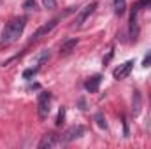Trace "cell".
<instances>
[{
	"label": "cell",
	"mask_w": 151,
	"mask_h": 149,
	"mask_svg": "<svg viewBox=\"0 0 151 149\" xmlns=\"http://www.w3.org/2000/svg\"><path fill=\"white\" fill-rule=\"evenodd\" d=\"M132 67H134V60H128V62L118 65V67L114 69V72H113L114 79H125L127 75L132 72Z\"/></svg>",
	"instance_id": "7"
},
{
	"label": "cell",
	"mask_w": 151,
	"mask_h": 149,
	"mask_svg": "<svg viewBox=\"0 0 151 149\" xmlns=\"http://www.w3.org/2000/svg\"><path fill=\"white\" fill-rule=\"evenodd\" d=\"M35 7H37L35 0H27L25 2V9H28V11H35Z\"/></svg>",
	"instance_id": "18"
},
{
	"label": "cell",
	"mask_w": 151,
	"mask_h": 149,
	"mask_svg": "<svg viewBox=\"0 0 151 149\" xmlns=\"http://www.w3.org/2000/svg\"><path fill=\"white\" fill-rule=\"evenodd\" d=\"M95 121H97V125H99L100 128H107V123H106V117H104V116H102L100 112H99V114L95 116Z\"/></svg>",
	"instance_id": "14"
},
{
	"label": "cell",
	"mask_w": 151,
	"mask_h": 149,
	"mask_svg": "<svg viewBox=\"0 0 151 149\" xmlns=\"http://www.w3.org/2000/svg\"><path fill=\"white\" fill-rule=\"evenodd\" d=\"M100 81H102V75H93V77H90L86 82H84V88L90 91V93H97L99 91V86H100Z\"/></svg>",
	"instance_id": "9"
},
{
	"label": "cell",
	"mask_w": 151,
	"mask_h": 149,
	"mask_svg": "<svg viewBox=\"0 0 151 149\" xmlns=\"http://www.w3.org/2000/svg\"><path fill=\"white\" fill-rule=\"evenodd\" d=\"M37 72H39V69H37V67H32V69H27V70L23 72V77H25V79H30V77H34V75L37 74Z\"/></svg>",
	"instance_id": "15"
},
{
	"label": "cell",
	"mask_w": 151,
	"mask_h": 149,
	"mask_svg": "<svg viewBox=\"0 0 151 149\" xmlns=\"http://www.w3.org/2000/svg\"><path fill=\"white\" fill-rule=\"evenodd\" d=\"M77 46V39H70V40H65L62 46H60V54H69L72 49Z\"/></svg>",
	"instance_id": "10"
},
{
	"label": "cell",
	"mask_w": 151,
	"mask_h": 149,
	"mask_svg": "<svg viewBox=\"0 0 151 149\" xmlns=\"http://www.w3.org/2000/svg\"><path fill=\"white\" fill-rule=\"evenodd\" d=\"M0 5H2V0H0Z\"/></svg>",
	"instance_id": "20"
},
{
	"label": "cell",
	"mask_w": 151,
	"mask_h": 149,
	"mask_svg": "<svg viewBox=\"0 0 151 149\" xmlns=\"http://www.w3.org/2000/svg\"><path fill=\"white\" fill-rule=\"evenodd\" d=\"M139 11H141V5H134L132 7V16H130V39L135 42L139 37Z\"/></svg>",
	"instance_id": "3"
},
{
	"label": "cell",
	"mask_w": 151,
	"mask_h": 149,
	"mask_svg": "<svg viewBox=\"0 0 151 149\" xmlns=\"http://www.w3.org/2000/svg\"><path fill=\"white\" fill-rule=\"evenodd\" d=\"M42 5L46 9H55L56 7V0H42Z\"/></svg>",
	"instance_id": "17"
},
{
	"label": "cell",
	"mask_w": 151,
	"mask_h": 149,
	"mask_svg": "<svg viewBox=\"0 0 151 149\" xmlns=\"http://www.w3.org/2000/svg\"><path fill=\"white\" fill-rule=\"evenodd\" d=\"M63 119H65V107H62V109L58 111V117H56V125L60 126V125L63 123Z\"/></svg>",
	"instance_id": "16"
},
{
	"label": "cell",
	"mask_w": 151,
	"mask_h": 149,
	"mask_svg": "<svg viewBox=\"0 0 151 149\" xmlns=\"http://www.w3.org/2000/svg\"><path fill=\"white\" fill-rule=\"evenodd\" d=\"M83 133H84V126H81V125L72 126V128H69V130L65 132V135L60 139V142H63V144H67V142H72V140H76V139H79Z\"/></svg>",
	"instance_id": "5"
},
{
	"label": "cell",
	"mask_w": 151,
	"mask_h": 149,
	"mask_svg": "<svg viewBox=\"0 0 151 149\" xmlns=\"http://www.w3.org/2000/svg\"><path fill=\"white\" fill-rule=\"evenodd\" d=\"M95 9H97V2H91V4H88L86 7H83L81 9V12L77 14V18H76V23H74V27L76 28H79V27H83V23L95 12Z\"/></svg>",
	"instance_id": "4"
},
{
	"label": "cell",
	"mask_w": 151,
	"mask_h": 149,
	"mask_svg": "<svg viewBox=\"0 0 151 149\" xmlns=\"http://www.w3.org/2000/svg\"><path fill=\"white\" fill-rule=\"evenodd\" d=\"M142 65H144V67H151V51L146 54V56H144V60H142Z\"/></svg>",
	"instance_id": "19"
},
{
	"label": "cell",
	"mask_w": 151,
	"mask_h": 149,
	"mask_svg": "<svg viewBox=\"0 0 151 149\" xmlns=\"http://www.w3.org/2000/svg\"><path fill=\"white\" fill-rule=\"evenodd\" d=\"M56 144H58V135H56V133H53V132H49V133H46V135L42 137V140L39 142V148H40V149L55 148Z\"/></svg>",
	"instance_id": "8"
},
{
	"label": "cell",
	"mask_w": 151,
	"mask_h": 149,
	"mask_svg": "<svg viewBox=\"0 0 151 149\" xmlns=\"http://www.w3.org/2000/svg\"><path fill=\"white\" fill-rule=\"evenodd\" d=\"M141 111V93L134 91V104H132V116H137Z\"/></svg>",
	"instance_id": "12"
},
{
	"label": "cell",
	"mask_w": 151,
	"mask_h": 149,
	"mask_svg": "<svg viewBox=\"0 0 151 149\" xmlns=\"http://www.w3.org/2000/svg\"><path fill=\"white\" fill-rule=\"evenodd\" d=\"M25 25H27V18H25V16H19V18L11 19V21L5 25L4 32H2L0 44H2V46H11V44H14L18 39L21 37V34H23V30H25Z\"/></svg>",
	"instance_id": "1"
},
{
	"label": "cell",
	"mask_w": 151,
	"mask_h": 149,
	"mask_svg": "<svg viewBox=\"0 0 151 149\" xmlns=\"http://www.w3.org/2000/svg\"><path fill=\"white\" fill-rule=\"evenodd\" d=\"M49 60V51L46 49V51H40L37 56H35V60H34V63H35V67L40 69L42 65H46V62Z\"/></svg>",
	"instance_id": "11"
},
{
	"label": "cell",
	"mask_w": 151,
	"mask_h": 149,
	"mask_svg": "<svg viewBox=\"0 0 151 149\" xmlns=\"http://www.w3.org/2000/svg\"><path fill=\"white\" fill-rule=\"evenodd\" d=\"M51 111V93L49 91H42L39 95V102H37V112L40 119H46L49 116Z\"/></svg>",
	"instance_id": "2"
},
{
	"label": "cell",
	"mask_w": 151,
	"mask_h": 149,
	"mask_svg": "<svg viewBox=\"0 0 151 149\" xmlns=\"http://www.w3.org/2000/svg\"><path fill=\"white\" fill-rule=\"evenodd\" d=\"M127 11V0H114V12L118 16H123Z\"/></svg>",
	"instance_id": "13"
},
{
	"label": "cell",
	"mask_w": 151,
	"mask_h": 149,
	"mask_svg": "<svg viewBox=\"0 0 151 149\" xmlns=\"http://www.w3.org/2000/svg\"><path fill=\"white\" fill-rule=\"evenodd\" d=\"M56 25H58V18H55V19H51V21L44 23V25H42V27L39 28L37 32H35V34L32 35V42H34V40H39V39L44 37V35H47V34H49V32H51V30H53V28H55Z\"/></svg>",
	"instance_id": "6"
}]
</instances>
